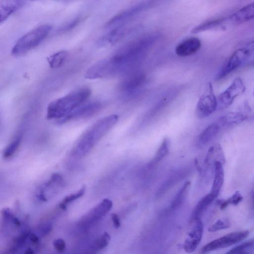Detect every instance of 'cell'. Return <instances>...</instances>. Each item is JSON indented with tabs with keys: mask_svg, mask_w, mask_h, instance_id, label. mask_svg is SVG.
Segmentation results:
<instances>
[{
	"mask_svg": "<svg viewBox=\"0 0 254 254\" xmlns=\"http://www.w3.org/2000/svg\"><path fill=\"white\" fill-rule=\"evenodd\" d=\"M221 127L217 122L209 125L199 134V143L202 145L208 143L217 135Z\"/></svg>",
	"mask_w": 254,
	"mask_h": 254,
	"instance_id": "cell-22",
	"label": "cell"
},
{
	"mask_svg": "<svg viewBox=\"0 0 254 254\" xmlns=\"http://www.w3.org/2000/svg\"><path fill=\"white\" fill-rule=\"evenodd\" d=\"M53 246L55 249L60 253L64 252L66 247L65 241L63 239L60 238L54 240Z\"/></svg>",
	"mask_w": 254,
	"mask_h": 254,
	"instance_id": "cell-33",
	"label": "cell"
},
{
	"mask_svg": "<svg viewBox=\"0 0 254 254\" xmlns=\"http://www.w3.org/2000/svg\"><path fill=\"white\" fill-rule=\"evenodd\" d=\"M210 193L206 194L198 202L192 213L191 220L194 221L199 219L209 205L215 200Z\"/></svg>",
	"mask_w": 254,
	"mask_h": 254,
	"instance_id": "cell-23",
	"label": "cell"
},
{
	"mask_svg": "<svg viewBox=\"0 0 254 254\" xmlns=\"http://www.w3.org/2000/svg\"><path fill=\"white\" fill-rule=\"evenodd\" d=\"M248 116L241 112H231L221 117L217 122L221 127L238 125L247 119Z\"/></svg>",
	"mask_w": 254,
	"mask_h": 254,
	"instance_id": "cell-21",
	"label": "cell"
},
{
	"mask_svg": "<svg viewBox=\"0 0 254 254\" xmlns=\"http://www.w3.org/2000/svg\"><path fill=\"white\" fill-rule=\"evenodd\" d=\"M254 54V44L252 42L237 50L217 73L216 79L219 80L227 76L245 64Z\"/></svg>",
	"mask_w": 254,
	"mask_h": 254,
	"instance_id": "cell-5",
	"label": "cell"
},
{
	"mask_svg": "<svg viewBox=\"0 0 254 254\" xmlns=\"http://www.w3.org/2000/svg\"><path fill=\"white\" fill-rule=\"evenodd\" d=\"M246 90L245 84L241 78H236L232 83L217 97V108L223 110L232 105L235 98Z\"/></svg>",
	"mask_w": 254,
	"mask_h": 254,
	"instance_id": "cell-8",
	"label": "cell"
},
{
	"mask_svg": "<svg viewBox=\"0 0 254 254\" xmlns=\"http://www.w3.org/2000/svg\"><path fill=\"white\" fill-rule=\"evenodd\" d=\"M28 0H1L0 22L2 23L10 15L22 7Z\"/></svg>",
	"mask_w": 254,
	"mask_h": 254,
	"instance_id": "cell-16",
	"label": "cell"
},
{
	"mask_svg": "<svg viewBox=\"0 0 254 254\" xmlns=\"http://www.w3.org/2000/svg\"><path fill=\"white\" fill-rule=\"evenodd\" d=\"M68 53L66 51L58 52L48 58L47 60L50 66L56 68L61 66L65 62Z\"/></svg>",
	"mask_w": 254,
	"mask_h": 254,
	"instance_id": "cell-26",
	"label": "cell"
},
{
	"mask_svg": "<svg viewBox=\"0 0 254 254\" xmlns=\"http://www.w3.org/2000/svg\"><path fill=\"white\" fill-rule=\"evenodd\" d=\"M190 185V182L189 181L186 182L183 185L171 203V207L172 209H178L182 205L187 195Z\"/></svg>",
	"mask_w": 254,
	"mask_h": 254,
	"instance_id": "cell-25",
	"label": "cell"
},
{
	"mask_svg": "<svg viewBox=\"0 0 254 254\" xmlns=\"http://www.w3.org/2000/svg\"><path fill=\"white\" fill-rule=\"evenodd\" d=\"M231 226V223L228 219H220L210 226L208 229V231L210 232H215L221 230L229 228Z\"/></svg>",
	"mask_w": 254,
	"mask_h": 254,
	"instance_id": "cell-32",
	"label": "cell"
},
{
	"mask_svg": "<svg viewBox=\"0 0 254 254\" xmlns=\"http://www.w3.org/2000/svg\"><path fill=\"white\" fill-rule=\"evenodd\" d=\"M21 138V135H17L7 145L3 153V157L4 159H9L15 154L20 147Z\"/></svg>",
	"mask_w": 254,
	"mask_h": 254,
	"instance_id": "cell-27",
	"label": "cell"
},
{
	"mask_svg": "<svg viewBox=\"0 0 254 254\" xmlns=\"http://www.w3.org/2000/svg\"><path fill=\"white\" fill-rule=\"evenodd\" d=\"M227 254H254V237L234 247L227 252Z\"/></svg>",
	"mask_w": 254,
	"mask_h": 254,
	"instance_id": "cell-24",
	"label": "cell"
},
{
	"mask_svg": "<svg viewBox=\"0 0 254 254\" xmlns=\"http://www.w3.org/2000/svg\"><path fill=\"white\" fill-rule=\"evenodd\" d=\"M231 24H240L254 18V2L241 8L228 18Z\"/></svg>",
	"mask_w": 254,
	"mask_h": 254,
	"instance_id": "cell-17",
	"label": "cell"
},
{
	"mask_svg": "<svg viewBox=\"0 0 254 254\" xmlns=\"http://www.w3.org/2000/svg\"><path fill=\"white\" fill-rule=\"evenodd\" d=\"M151 5L149 1H141L122 11L111 18L106 24V28H111L123 25Z\"/></svg>",
	"mask_w": 254,
	"mask_h": 254,
	"instance_id": "cell-9",
	"label": "cell"
},
{
	"mask_svg": "<svg viewBox=\"0 0 254 254\" xmlns=\"http://www.w3.org/2000/svg\"><path fill=\"white\" fill-rule=\"evenodd\" d=\"M243 199V196L239 191H236L235 193L226 200H218L217 203L221 210L224 209L230 204L237 205L240 203Z\"/></svg>",
	"mask_w": 254,
	"mask_h": 254,
	"instance_id": "cell-29",
	"label": "cell"
},
{
	"mask_svg": "<svg viewBox=\"0 0 254 254\" xmlns=\"http://www.w3.org/2000/svg\"><path fill=\"white\" fill-rule=\"evenodd\" d=\"M63 182L61 175L57 173L53 174L47 182L40 186L36 194L37 197L43 201H47L45 195L47 191L50 195L52 193H55L62 185Z\"/></svg>",
	"mask_w": 254,
	"mask_h": 254,
	"instance_id": "cell-15",
	"label": "cell"
},
{
	"mask_svg": "<svg viewBox=\"0 0 254 254\" xmlns=\"http://www.w3.org/2000/svg\"><path fill=\"white\" fill-rule=\"evenodd\" d=\"M194 225L189 233V238L184 242V250L188 253L193 252L199 244L203 233V224L200 219L194 221Z\"/></svg>",
	"mask_w": 254,
	"mask_h": 254,
	"instance_id": "cell-12",
	"label": "cell"
},
{
	"mask_svg": "<svg viewBox=\"0 0 254 254\" xmlns=\"http://www.w3.org/2000/svg\"><path fill=\"white\" fill-rule=\"evenodd\" d=\"M223 164L220 161H217L214 164V178L209 193L215 198L218 196L224 183V172Z\"/></svg>",
	"mask_w": 254,
	"mask_h": 254,
	"instance_id": "cell-19",
	"label": "cell"
},
{
	"mask_svg": "<svg viewBox=\"0 0 254 254\" xmlns=\"http://www.w3.org/2000/svg\"><path fill=\"white\" fill-rule=\"evenodd\" d=\"M253 95L254 96V92H253Z\"/></svg>",
	"mask_w": 254,
	"mask_h": 254,
	"instance_id": "cell-35",
	"label": "cell"
},
{
	"mask_svg": "<svg viewBox=\"0 0 254 254\" xmlns=\"http://www.w3.org/2000/svg\"><path fill=\"white\" fill-rule=\"evenodd\" d=\"M226 23H229L228 18H222L205 21L194 27L191 31L192 34H196L205 31L223 29Z\"/></svg>",
	"mask_w": 254,
	"mask_h": 254,
	"instance_id": "cell-20",
	"label": "cell"
},
{
	"mask_svg": "<svg viewBox=\"0 0 254 254\" xmlns=\"http://www.w3.org/2000/svg\"><path fill=\"white\" fill-rule=\"evenodd\" d=\"M133 28L124 25L114 27L101 38L99 43L102 45L114 44L131 33Z\"/></svg>",
	"mask_w": 254,
	"mask_h": 254,
	"instance_id": "cell-13",
	"label": "cell"
},
{
	"mask_svg": "<svg viewBox=\"0 0 254 254\" xmlns=\"http://www.w3.org/2000/svg\"><path fill=\"white\" fill-rule=\"evenodd\" d=\"M118 121V116L116 115H111L98 121L80 137L71 151L72 155L81 157L87 154Z\"/></svg>",
	"mask_w": 254,
	"mask_h": 254,
	"instance_id": "cell-2",
	"label": "cell"
},
{
	"mask_svg": "<svg viewBox=\"0 0 254 254\" xmlns=\"http://www.w3.org/2000/svg\"><path fill=\"white\" fill-rule=\"evenodd\" d=\"M111 219L116 228H118L121 226L120 218L116 213H112L111 215Z\"/></svg>",
	"mask_w": 254,
	"mask_h": 254,
	"instance_id": "cell-34",
	"label": "cell"
},
{
	"mask_svg": "<svg viewBox=\"0 0 254 254\" xmlns=\"http://www.w3.org/2000/svg\"><path fill=\"white\" fill-rule=\"evenodd\" d=\"M91 94L88 87H82L51 102L47 109L49 119H63L83 104Z\"/></svg>",
	"mask_w": 254,
	"mask_h": 254,
	"instance_id": "cell-3",
	"label": "cell"
},
{
	"mask_svg": "<svg viewBox=\"0 0 254 254\" xmlns=\"http://www.w3.org/2000/svg\"><path fill=\"white\" fill-rule=\"evenodd\" d=\"M217 108V100L212 84L208 83L200 97L196 107V115L199 118L207 117Z\"/></svg>",
	"mask_w": 254,
	"mask_h": 254,
	"instance_id": "cell-7",
	"label": "cell"
},
{
	"mask_svg": "<svg viewBox=\"0 0 254 254\" xmlns=\"http://www.w3.org/2000/svg\"><path fill=\"white\" fill-rule=\"evenodd\" d=\"M145 75L136 72L127 77L121 83V89L127 93L132 92L139 89L144 83Z\"/></svg>",
	"mask_w": 254,
	"mask_h": 254,
	"instance_id": "cell-18",
	"label": "cell"
},
{
	"mask_svg": "<svg viewBox=\"0 0 254 254\" xmlns=\"http://www.w3.org/2000/svg\"><path fill=\"white\" fill-rule=\"evenodd\" d=\"M112 206L113 202L112 200L108 198L104 199L100 203L83 216L79 222V224L82 226H86L99 220L109 212Z\"/></svg>",
	"mask_w": 254,
	"mask_h": 254,
	"instance_id": "cell-11",
	"label": "cell"
},
{
	"mask_svg": "<svg viewBox=\"0 0 254 254\" xmlns=\"http://www.w3.org/2000/svg\"><path fill=\"white\" fill-rule=\"evenodd\" d=\"M86 190L85 186H83L77 191L66 196L59 204V207L62 210H65L67 206L73 201L82 197Z\"/></svg>",
	"mask_w": 254,
	"mask_h": 254,
	"instance_id": "cell-30",
	"label": "cell"
},
{
	"mask_svg": "<svg viewBox=\"0 0 254 254\" xmlns=\"http://www.w3.org/2000/svg\"><path fill=\"white\" fill-rule=\"evenodd\" d=\"M52 27L49 24L39 26L20 38L13 47L11 54L22 56L39 45L47 37Z\"/></svg>",
	"mask_w": 254,
	"mask_h": 254,
	"instance_id": "cell-4",
	"label": "cell"
},
{
	"mask_svg": "<svg viewBox=\"0 0 254 254\" xmlns=\"http://www.w3.org/2000/svg\"><path fill=\"white\" fill-rule=\"evenodd\" d=\"M102 108V104L99 101L84 103L58 122L59 124H64L70 121L86 119L95 115Z\"/></svg>",
	"mask_w": 254,
	"mask_h": 254,
	"instance_id": "cell-10",
	"label": "cell"
},
{
	"mask_svg": "<svg viewBox=\"0 0 254 254\" xmlns=\"http://www.w3.org/2000/svg\"><path fill=\"white\" fill-rule=\"evenodd\" d=\"M169 146V139L168 138H165L151 161L150 164H155L162 160L168 154Z\"/></svg>",
	"mask_w": 254,
	"mask_h": 254,
	"instance_id": "cell-28",
	"label": "cell"
},
{
	"mask_svg": "<svg viewBox=\"0 0 254 254\" xmlns=\"http://www.w3.org/2000/svg\"><path fill=\"white\" fill-rule=\"evenodd\" d=\"M201 47V41L196 37L188 38L180 43L176 47V54L182 57L192 55Z\"/></svg>",
	"mask_w": 254,
	"mask_h": 254,
	"instance_id": "cell-14",
	"label": "cell"
},
{
	"mask_svg": "<svg viewBox=\"0 0 254 254\" xmlns=\"http://www.w3.org/2000/svg\"><path fill=\"white\" fill-rule=\"evenodd\" d=\"M110 239L111 237L109 234L105 232L102 236L94 241L91 249L94 251L101 250L108 246Z\"/></svg>",
	"mask_w": 254,
	"mask_h": 254,
	"instance_id": "cell-31",
	"label": "cell"
},
{
	"mask_svg": "<svg viewBox=\"0 0 254 254\" xmlns=\"http://www.w3.org/2000/svg\"><path fill=\"white\" fill-rule=\"evenodd\" d=\"M250 234L248 230L230 233L204 245L201 253H207L218 249L227 248L237 244L246 238Z\"/></svg>",
	"mask_w": 254,
	"mask_h": 254,
	"instance_id": "cell-6",
	"label": "cell"
},
{
	"mask_svg": "<svg viewBox=\"0 0 254 254\" xmlns=\"http://www.w3.org/2000/svg\"><path fill=\"white\" fill-rule=\"evenodd\" d=\"M160 36L157 32L146 35L125 46L112 58L123 69H125L142 59Z\"/></svg>",
	"mask_w": 254,
	"mask_h": 254,
	"instance_id": "cell-1",
	"label": "cell"
}]
</instances>
